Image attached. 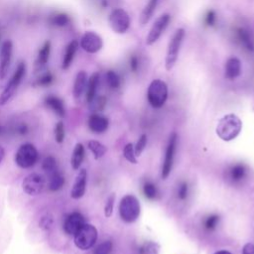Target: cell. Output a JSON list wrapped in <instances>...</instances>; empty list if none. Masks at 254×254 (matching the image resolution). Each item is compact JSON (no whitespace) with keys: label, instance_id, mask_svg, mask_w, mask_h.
I'll return each instance as SVG.
<instances>
[{"label":"cell","instance_id":"cell-5","mask_svg":"<svg viewBox=\"0 0 254 254\" xmlns=\"http://www.w3.org/2000/svg\"><path fill=\"white\" fill-rule=\"evenodd\" d=\"M184 38H185V30L183 28L177 29L176 32L174 33L173 37L171 38V40L169 42L168 50H167L166 61H165V65H166L167 70H171L174 67V65L178 60L179 52H180Z\"/></svg>","mask_w":254,"mask_h":254},{"label":"cell","instance_id":"cell-21","mask_svg":"<svg viewBox=\"0 0 254 254\" xmlns=\"http://www.w3.org/2000/svg\"><path fill=\"white\" fill-rule=\"evenodd\" d=\"M86 85H87V75L85 71L81 70L76 74L74 83H73V95L75 98H78L82 95V93L86 89Z\"/></svg>","mask_w":254,"mask_h":254},{"label":"cell","instance_id":"cell-7","mask_svg":"<svg viewBox=\"0 0 254 254\" xmlns=\"http://www.w3.org/2000/svg\"><path fill=\"white\" fill-rule=\"evenodd\" d=\"M38 151L36 147L30 143L23 144L19 147L15 155L16 164L23 169L31 168L38 161Z\"/></svg>","mask_w":254,"mask_h":254},{"label":"cell","instance_id":"cell-34","mask_svg":"<svg viewBox=\"0 0 254 254\" xmlns=\"http://www.w3.org/2000/svg\"><path fill=\"white\" fill-rule=\"evenodd\" d=\"M64 135H65L64 125L62 121H60L56 124L55 129H54V136H55L56 142H58L59 144H62L64 140Z\"/></svg>","mask_w":254,"mask_h":254},{"label":"cell","instance_id":"cell-15","mask_svg":"<svg viewBox=\"0 0 254 254\" xmlns=\"http://www.w3.org/2000/svg\"><path fill=\"white\" fill-rule=\"evenodd\" d=\"M247 174V167L242 163H238L230 166L225 171V180L230 184H239L246 179Z\"/></svg>","mask_w":254,"mask_h":254},{"label":"cell","instance_id":"cell-13","mask_svg":"<svg viewBox=\"0 0 254 254\" xmlns=\"http://www.w3.org/2000/svg\"><path fill=\"white\" fill-rule=\"evenodd\" d=\"M84 224L85 220L83 215L78 211H74L69 213L64 219V230L66 234L73 236Z\"/></svg>","mask_w":254,"mask_h":254},{"label":"cell","instance_id":"cell-40","mask_svg":"<svg viewBox=\"0 0 254 254\" xmlns=\"http://www.w3.org/2000/svg\"><path fill=\"white\" fill-rule=\"evenodd\" d=\"M54 80V76L51 72H45L43 73L37 80V84L40 86H47L50 85Z\"/></svg>","mask_w":254,"mask_h":254},{"label":"cell","instance_id":"cell-24","mask_svg":"<svg viewBox=\"0 0 254 254\" xmlns=\"http://www.w3.org/2000/svg\"><path fill=\"white\" fill-rule=\"evenodd\" d=\"M98 83H99V73L94 72L90 76V78L87 80V85H86V100H87V102H90L96 96Z\"/></svg>","mask_w":254,"mask_h":254},{"label":"cell","instance_id":"cell-47","mask_svg":"<svg viewBox=\"0 0 254 254\" xmlns=\"http://www.w3.org/2000/svg\"><path fill=\"white\" fill-rule=\"evenodd\" d=\"M130 67H131V69L132 70H137V68H138V59L135 57V56H133L131 59H130Z\"/></svg>","mask_w":254,"mask_h":254},{"label":"cell","instance_id":"cell-30","mask_svg":"<svg viewBox=\"0 0 254 254\" xmlns=\"http://www.w3.org/2000/svg\"><path fill=\"white\" fill-rule=\"evenodd\" d=\"M106 78V83L110 88H118L120 85V77L119 75L113 71V70H108L105 74Z\"/></svg>","mask_w":254,"mask_h":254},{"label":"cell","instance_id":"cell-22","mask_svg":"<svg viewBox=\"0 0 254 254\" xmlns=\"http://www.w3.org/2000/svg\"><path fill=\"white\" fill-rule=\"evenodd\" d=\"M64 177L61 172L56 170L50 174V179L48 184L50 190L57 191L61 190L64 187Z\"/></svg>","mask_w":254,"mask_h":254},{"label":"cell","instance_id":"cell-46","mask_svg":"<svg viewBox=\"0 0 254 254\" xmlns=\"http://www.w3.org/2000/svg\"><path fill=\"white\" fill-rule=\"evenodd\" d=\"M16 130H17V133H19L21 135H24V134H26L28 132V126L25 123H21V124H19L17 126Z\"/></svg>","mask_w":254,"mask_h":254},{"label":"cell","instance_id":"cell-36","mask_svg":"<svg viewBox=\"0 0 254 254\" xmlns=\"http://www.w3.org/2000/svg\"><path fill=\"white\" fill-rule=\"evenodd\" d=\"M220 220L219 215L217 214H210L203 220V226L207 230H213L216 228L218 222Z\"/></svg>","mask_w":254,"mask_h":254},{"label":"cell","instance_id":"cell-41","mask_svg":"<svg viewBox=\"0 0 254 254\" xmlns=\"http://www.w3.org/2000/svg\"><path fill=\"white\" fill-rule=\"evenodd\" d=\"M114 201H115V194L114 193H111L107 200H106V203H105V206H104V214L106 217H109L111 216L112 212H113V205H114Z\"/></svg>","mask_w":254,"mask_h":254},{"label":"cell","instance_id":"cell-2","mask_svg":"<svg viewBox=\"0 0 254 254\" xmlns=\"http://www.w3.org/2000/svg\"><path fill=\"white\" fill-rule=\"evenodd\" d=\"M119 214L123 221L134 222L140 215V203L138 199L132 195L127 194L120 200Z\"/></svg>","mask_w":254,"mask_h":254},{"label":"cell","instance_id":"cell-45","mask_svg":"<svg viewBox=\"0 0 254 254\" xmlns=\"http://www.w3.org/2000/svg\"><path fill=\"white\" fill-rule=\"evenodd\" d=\"M205 21L208 25H213L214 22H215V14L213 11H209L206 15V18H205Z\"/></svg>","mask_w":254,"mask_h":254},{"label":"cell","instance_id":"cell-12","mask_svg":"<svg viewBox=\"0 0 254 254\" xmlns=\"http://www.w3.org/2000/svg\"><path fill=\"white\" fill-rule=\"evenodd\" d=\"M103 46L102 39L94 32H86L80 39V47L89 54H95L101 50Z\"/></svg>","mask_w":254,"mask_h":254},{"label":"cell","instance_id":"cell-1","mask_svg":"<svg viewBox=\"0 0 254 254\" xmlns=\"http://www.w3.org/2000/svg\"><path fill=\"white\" fill-rule=\"evenodd\" d=\"M242 128V122L235 114H226L219 119L216 134L223 141H231L237 137Z\"/></svg>","mask_w":254,"mask_h":254},{"label":"cell","instance_id":"cell-28","mask_svg":"<svg viewBox=\"0 0 254 254\" xmlns=\"http://www.w3.org/2000/svg\"><path fill=\"white\" fill-rule=\"evenodd\" d=\"M238 38H239L240 42L242 43V45L246 49H248L249 51L254 50V39L249 31H247L243 28H240L238 30Z\"/></svg>","mask_w":254,"mask_h":254},{"label":"cell","instance_id":"cell-48","mask_svg":"<svg viewBox=\"0 0 254 254\" xmlns=\"http://www.w3.org/2000/svg\"><path fill=\"white\" fill-rule=\"evenodd\" d=\"M4 156H5V150H4V148L2 146H0V164L3 161V159H4Z\"/></svg>","mask_w":254,"mask_h":254},{"label":"cell","instance_id":"cell-17","mask_svg":"<svg viewBox=\"0 0 254 254\" xmlns=\"http://www.w3.org/2000/svg\"><path fill=\"white\" fill-rule=\"evenodd\" d=\"M88 128L93 132V133H103L107 130L108 128V119L105 116H102L100 114L94 113L89 116L88 121Z\"/></svg>","mask_w":254,"mask_h":254},{"label":"cell","instance_id":"cell-44","mask_svg":"<svg viewBox=\"0 0 254 254\" xmlns=\"http://www.w3.org/2000/svg\"><path fill=\"white\" fill-rule=\"evenodd\" d=\"M242 254H254V244L247 243L243 246Z\"/></svg>","mask_w":254,"mask_h":254},{"label":"cell","instance_id":"cell-19","mask_svg":"<svg viewBox=\"0 0 254 254\" xmlns=\"http://www.w3.org/2000/svg\"><path fill=\"white\" fill-rule=\"evenodd\" d=\"M45 103L51 110H53L60 117H64L65 115L64 104L60 97L55 95H49L45 98Z\"/></svg>","mask_w":254,"mask_h":254},{"label":"cell","instance_id":"cell-33","mask_svg":"<svg viewBox=\"0 0 254 254\" xmlns=\"http://www.w3.org/2000/svg\"><path fill=\"white\" fill-rule=\"evenodd\" d=\"M42 168L45 172H47L49 174L58 170L57 169V161H56L55 157H53V156L46 157L42 163Z\"/></svg>","mask_w":254,"mask_h":254},{"label":"cell","instance_id":"cell-26","mask_svg":"<svg viewBox=\"0 0 254 254\" xmlns=\"http://www.w3.org/2000/svg\"><path fill=\"white\" fill-rule=\"evenodd\" d=\"M157 4H158V0H149V2L143 9V11L140 15V18H139V22L142 26H144L145 24H147L149 22V20L151 19V17L153 16V14L156 10Z\"/></svg>","mask_w":254,"mask_h":254},{"label":"cell","instance_id":"cell-14","mask_svg":"<svg viewBox=\"0 0 254 254\" xmlns=\"http://www.w3.org/2000/svg\"><path fill=\"white\" fill-rule=\"evenodd\" d=\"M13 45L12 42L7 40L1 46L0 51V79H3L9 69L11 59H12Z\"/></svg>","mask_w":254,"mask_h":254},{"label":"cell","instance_id":"cell-16","mask_svg":"<svg viewBox=\"0 0 254 254\" xmlns=\"http://www.w3.org/2000/svg\"><path fill=\"white\" fill-rule=\"evenodd\" d=\"M86 180H87V173L85 169L79 170L72 189L70 190V196L74 199H78L83 196L86 189Z\"/></svg>","mask_w":254,"mask_h":254},{"label":"cell","instance_id":"cell-9","mask_svg":"<svg viewBox=\"0 0 254 254\" xmlns=\"http://www.w3.org/2000/svg\"><path fill=\"white\" fill-rule=\"evenodd\" d=\"M46 187L45 178L37 173L29 174L22 182L23 190L29 195L40 194Z\"/></svg>","mask_w":254,"mask_h":254},{"label":"cell","instance_id":"cell-32","mask_svg":"<svg viewBox=\"0 0 254 254\" xmlns=\"http://www.w3.org/2000/svg\"><path fill=\"white\" fill-rule=\"evenodd\" d=\"M143 192L147 198L154 199V198H156V196L158 194V190H157V187L153 183L146 182L143 186Z\"/></svg>","mask_w":254,"mask_h":254},{"label":"cell","instance_id":"cell-39","mask_svg":"<svg viewBox=\"0 0 254 254\" xmlns=\"http://www.w3.org/2000/svg\"><path fill=\"white\" fill-rule=\"evenodd\" d=\"M112 250V243L111 241H103L99 245H97L94 249L93 254H110Z\"/></svg>","mask_w":254,"mask_h":254},{"label":"cell","instance_id":"cell-38","mask_svg":"<svg viewBox=\"0 0 254 254\" xmlns=\"http://www.w3.org/2000/svg\"><path fill=\"white\" fill-rule=\"evenodd\" d=\"M123 155L125 157V159L132 163V164H136L137 160H136V156H135V152H134V146L132 143H128L123 150Z\"/></svg>","mask_w":254,"mask_h":254},{"label":"cell","instance_id":"cell-18","mask_svg":"<svg viewBox=\"0 0 254 254\" xmlns=\"http://www.w3.org/2000/svg\"><path fill=\"white\" fill-rule=\"evenodd\" d=\"M241 73V62L239 59L232 57L229 58L224 66V75L228 79H234Z\"/></svg>","mask_w":254,"mask_h":254},{"label":"cell","instance_id":"cell-6","mask_svg":"<svg viewBox=\"0 0 254 254\" xmlns=\"http://www.w3.org/2000/svg\"><path fill=\"white\" fill-rule=\"evenodd\" d=\"M25 72H26V64L24 63H20L18 64L15 72L13 73L12 77L10 78L9 82L5 86L2 93L0 94V105L6 104L12 98V96L14 95L18 86L20 85V83L25 75Z\"/></svg>","mask_w":254,"mask_h":254},{"label":"cell","instance_id":"cell-23","mask_svg":"<svg viewBox=\"0 0 254 254\" xmlns=\"http://www.w3.org/2000/svg\"><path fill=\"white\" fill-rule=\"evenodd\" d=\"M50 54H51V43L49 41H47L43 47L41 48V50L39 51L38 54V58L36 61V67L38 69L43 68L46 64L48 63L49 59H50Z\"/></svg>","mask_w":254,"mask_h":254},{"label":"cell","instance_id":"cell-25","mask_svg":"<svg viewBox=\"0 0 254 254\" xmlns=\"http://www.w3.org/2000/svg\"><path fill=\"white\" fill-rule=\"evenodd\" d=\"M84 147L81 143H77L75 144L73 151H72V155H71V159H70V164L71 167L74 170L79 169L83 159H84Z\"/></svg>","mask_w":254,"mask_h":254},{"label":"cell","instance_id":"cell-35","mask_svg":"<svg viewBox=\"0 0 254 254\" xmlns=\"http://www.w3.org/2000/svg\"><path fill=\"white\" fill-rule=\"evenodd\" d=\"M53 222H54V217H53V215H52L51 213L47 212V213H45V214L40 218L39 226H40V228H42L43 230L49 231V230L52 228Z\"/></svg>","mask_w":254,"mask_h":254},{"label":"cell","instance_id":"cell-4","mask_svg":"<svg viewBox=\"0 0 254 254\" xmlns=\"http://www.w3.org/2000/svg\"><path fill=\"white\" fill-rule=\"evenodd\" d=\"M97 240V229L92 224L85 223L74 235L75 246L80 250L90 249Z\"/></svg>","mask_w":254,"mask_h":254},{"label":"cell","instance_id":"cell-37","mask_svg":"<svg viewBox=\"0 0 254 254\" xmlns=\"http://www.w3.org/2000/svg\"><path fill=\"white\" fill-rule=\"evenodd\" d=\"M90 105V109L92 111H100L104 108L106 99L103 96H95L90 102H88Z\"/></svg>","mask_w":254,"mask_h":254},{"label":"cell","instance_id":"cell-11","mask_svg":"<svg viewBox=\"0 0 254 254\" xmlns=\"http://www.w3.org/2000/svg\"><path fill=\"white\" fill-rule=\"evenodd\" d=\"M171 20V16L169 14H163L157 18V20L152 25L150 32L146 38V44L152 45L158 41L161 35L164 33L166 28L168 27Z\"/></svg>","mask_w":254,"mask_h":254},{"label":"cell","instance_id":"cell-8","mask_svg":"<svg viewBox=\"0 0 254 254\" xmlns=\"http://www.w3.org/2000/svg\"><path fill=\"white\" fill-rule=\"evenodd\" d=\"M111 29L118 34L125 33L130 26V18L127 12L121 8L114 9L108 19Z\"/></svg>","mask_w":254,"mask_h":254},{"label":"cell","instance_id":"cell-20","mask_svg":"<svg viewBox=\"0 0 254 254\" xmlns=\"http://www.w3.org/2000/svg\"><path fill=\"white\" fill-rule=\"evenodd\" d=\"M78 49V43L77 41H71L65 48V51H64V58H63V62H62V68L63 69H67L72 61H73V58L75 56V53Z\"/></svg>","mask_w":254,"mask_h":254},{"label":"cell","instance_id":"cell-10","mask_svg":"<svg viewBox=\"0 0 254 254\" xmlns=\"http://www.w3.org/2000/svg\"><path fill=\"white\" fill-rule=\"evenodd\" d=\"M177 142H178V136L176 133H173L170 136L169 143H168L167 149H166L165 160H164V163L162 166V178L164 180L167 179L171 173L173 163H174L175 153H176V149H177Z\"/></svg>","mask_w":254,"mask_h":254},{"label":"cell","instance_id":"cell-3","mask_svg":"<svg viewBox=\"0 0 254 254\" xmlns=\"http://www.w3.org/2000/svg\"><path fill=\"white\" fill-rule=\"evenodd\" d=\"M168 97V86L161 79L153 80L147 91V99L150 105L154 108L162 107Z\"/></svg>","mask_w":254,"mask_h":254},{"label":"cell","instance_id":"cell-31","mask_svg":"<svg viewBox=\"0 0 254 254\" xmlns=\"http://www.w3.org/2000/svg\"><path fill=\"white\" fill-rule=\"evenodd\" d=\"M159 249H160V246L157 243L148 241L140 247L139 252L140 254H158Z\"/></svg>","mask_w":254,"mask_h":254},{"label":"cell","instance_id":"cell-42","mask_svg":"<svg viewBox=\"0 0 254 254\" xmlns=\"http://www.w3.org/2000/svg\"><path fill=\"white\" fill-rule=\"evenodd\" d=\"M146 143H147V136L145 134L141 135V137L139 138L136 146L134 147V152H135V156H140L141 153L143 152V150L146 147Z\"/></svg>","mask_w":254,"mask_h":254},{"label":"cell","instance_id":"cell-49","mask_svg":"<svg viewBox=\"0 0 254 254\" xmlns=\"http://www.w3.org/2000/svg\"><path fill=\"white\" fill-rule=\"evenodd\" d=\"M214 254H231V253L228 252V251H226V250H219V251L215 252Z\"/></svg>","mask_w":254,"mask_h":254},{"label":"cell","instance_id":"cell-27","mask_svg":"<svg viewBox=\"0 0 254 254\" xmlns=\"http://www.w3.org/2000/svg\"><path fill=\"white\" fill-rule=\"evenodd\" d=\"M87 147L91 151V153L93 154L94 159H96V160L103 157L105 155L106 151H107V148L103 144H101L100 142L95 141V140L88 141Z\"/></svg>","mask_w":254,"mask_h":254},{"label":"cell","instance_id":"cell-43","mask_svg":"<svg viewBox=\"0 0 254 254\" xmlns=\"http://www.w3.org/2000/svg\"><path fill=\"white\" fill-rule=\"evenodd\" d=\"M178 197L180 199H186L189 194V186L186 182H182L178 188Z\"/></svg>","mask_w":254,"mask_h":254},{"label":"cell","instance_id":"cell-29","mask_svg":"<svg viewBox=\"0 0 254 254\" xmlns=\"http://www.w3.org/2000/svg\"><path fill=\"white\" fill-rule=\"evenodd\" d=\"M50 22L53 26H56V27H65L69 24L70 18L68 17V15L64 13H58L51 17Z\"/></svg>","mask_w":254,"mask_h":254}]
</instances>
